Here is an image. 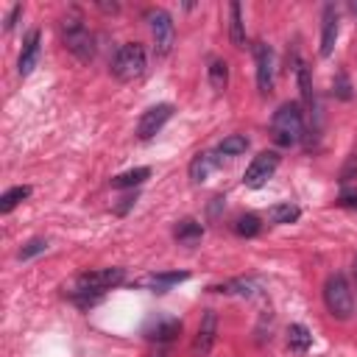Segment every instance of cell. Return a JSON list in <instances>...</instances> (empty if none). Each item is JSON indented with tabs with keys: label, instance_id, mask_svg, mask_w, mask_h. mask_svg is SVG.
Segmentation results:
<instances>
[{
	"label": "cell",
	"instance_id": "cell-1",
	"mask_svg": "<svg viewBox=\"0 0 357 357\" xmlns=\"http://www.w3.org/2000/svg\"><path fill=\"white\" fill-rule=\"evenodd\" d=\"M271 134H273L276 145H282V148H290V145H296L304 137V112H301V106L296 100L282 103L273 112V117H271Z\"/></svg>",
	"mask_w": 357,
	"mask_h": 357
},
{
	"label": "cell",
	"instance_id": "cell-2",
	"mask_svg": "<svg viewBox=\"0 0 357 357\" xmlns=\"http://www.w3.org/2000/svg\"><path fill=\"white\" fill-rule=\"evenodd\" d=\"M61 39H64V47H67L75 59L89 61V59L95 56V39H92V33L86 31L84 20H81L75 11L61 20Z\"/></svg>",
	"mask_w": 357,
	"mask_h": 357
},
{
	"label": "cell",
	"instance_id": "cell-3",
	"mask_svg": "<svg viewBox=\"0 0 357 357\" xmlns=\"http://www.w3.org/2000/svg\"><path fill=\"white\" fill-rule=\"evenodd\" d=\"M324 304H326V310H329L332 318H337V321H349L351 318V312H354V296H351V287L343 279V273L326 276V282H324Z\"/></svg>",
	"mask_w": 357,
	"mask_h": 357
},
{
	"label": "cell",
	"instance_id": "cell-4",
	"mask_svg": "<svg viewBox=\"0 0 357 357\" xmlns=\"http://www.w3.org/2000/svg\"><path fill=\"white\" fill-rule=\"evenodd\" d=\"M145 73V47L137 45V42H128L123 45L117 53H114V61H112V75L117 81H134Z\"/></svg>",
	"mask_w": 357,
	"mask_h": 357
},
{
	"label": "cell",
	"instance_id": "cell-5",
	"mask_svg": "<svg viewBox=\"0 0 357 357\" xmlns=\"http://www.w3.org/2000/svg\"><path fill=\"white\" fill-rule=\"evenodd\" d=\"M126 279L123 268H98V271H86L75 279V290L73 293H92V296H103L106 290H112L114 284H120Z\"/></svg>",
	"mask_w": 357,
	"mask_h": 357
},
{
	"label": "cell",
	"instance_id": "cell-6",
	"mask_svg": "<svg viewBox=\"0 0 357 357\" xmlns=\"http://www.w3.org/2000/svg\"><path fill=\"white\" fill-rule=\"evenodd\" d=\"M145 20L151 25V36H153V53L156 56H167L173 42H176V28H173V20L167 11L162 8H148L145 11Z\"/></svg>",
	"mask_w": 357,
	"mask_h": 357
},
{
	"label": "cell",
	"instance_id": "cell-7",
	"mask_svg": "<svg viewBox=\"0 0 357 357\" xmlns=\"http://www.w3.org/2000/svg\"><path fill=\"white\" fill-rule=\"evenodd\" d=\"M279 167V153L276 151H262L259 156H254V162L245 167L243 173V184L248 190H259L262 184H268V178L276 173Z\"/></svg>",
	"mask_w": 357,
	"mask_h": 357
},
{
	"label": "cell",
	"instance_id": "cell-8",
	"mask_svg": "<svg viewBox=\"0 0 357 357\" xmlns=\"http://www.w3.org/2000/svg\"><path fill=\"white\" fill-rule=\"evenodd\" d=\"M254 61H257V86L259 95H271L273 92V50L265 42L254 45Z\"/></svg>",
	"mask_w": 357,
	"mask_h": 357
},
{
	"label": "cell",
	"instance_id": "cell-9",
	"mask_svg": "<svg viewBox=\"0 0 357 357\" xmlns=\"http://www.w3.org/2000/svg\"><path fill=\"white\" fill-rule=\"evenodd\" d=\"M173 117V106L170 103H156L148 112H142L139 123H137V137L139 139H151L156 131H162V126Z\"/></svg>",
	"mask_w": 357,
	"mask_h": 357
},
{
	"label": "cell",
	"instance_id": "cell-10",
	"mask_svg": "<svg viewBox=\"0 0 357 357\" xmlns=\"http://www.w3.org/2000/svg\"><path fill=\"white\" fill-rule=\"evenodd\" d=\"M337 8L329 3L324 6V14H321V56H329L335 50V42H337Z\"/></svg>",
	"mask_w": 357,
	"mask_h": 357
},
{
	"label": "cell",
	"instance_id": "cell-11",
	"mask_svg": "<svg viewBox=\"0 0 357 357\" xmlns=\"http://www.w3.org/2000/svg\"><path fill=\"white\" fill-rule=\"evenodd\" d=\"M39 42H42V33L39 31H31L28 39H25V45H22V53H20V61H17V70H20L22 78H28L33 73L36 61H39V50H42Z\"/></svg>",
	"mask_w": 357,
	"mask_h": 357
},
{
	"label": "cell",
	"instance_id": "cell-12",
	"mask_svg": "<svg viewBox=\"0 0 357 357\" xmlns=\"http://www.w3.org/2000/svg\"><path fill=\"white\" fill-rule=\"evenodd\" d=\"M215 337H218V315H215V310H206L204 318H201V326H198L195 351H198V354H206V351L212 349Z\"/></svg>",
	"mask_w": 357,
	"mask_h": 357
},
{
	"label": "cell",
	"instance_id": "cell-13",
	"mask_svg": "<svg viewBox=\"0 0 357 357\" xmlns=\"http://www.w3.org/2000/svg\"><path fill=\"white\" fill-rule=\"evenodd\" d=\"M178 332H181V321H178V318H159V321H153V324L145 329V337H148V340H156V343H167V340H173Z\"/></svg>",
	"mask_w": 357,
	"mask_h": 357
},
{
	"label": "cell",
	"instance_id": "cell-14",
	"mask_svg": "<svg viewBox=\"0 0 357 357\" xmlns=\"http://www.w3.org/2000/svg\"><path fill=\"white\" fill-rule=\"evenodd\" d=\"M218 165H223L220 156H215V153H198V156L190 162V178H192L195 184H201V181L209 178V173H212Z\"/></svg>",
	"mask_w": 357,
	"mask_h": 357
},
{
	"label": "cell",
	"instance_id": "cell-15",
	"mask_svg": "<svg viewBox=\"0 0 357 357\" xmlns=\"http://www.w3.org/2000/svg\"><path fill=\"white\" fill-rule=\"evenodd\" d=\"M187 279H190L187 271H167V273H151V276L145 279V284H148L153 293H167L173 284L187 282Z\"/></svg>",
	"mask_w": 357,
	"mask_h": 357
},
{
	"label": "cell",
	"instance_id": "cell-16",
	"mask_svg": "<svg viewBox=\"0 0 357 357\" xmlns=\"http://www.w3.org/2000/svg\"><path fill=\"white\" fill-rule=\"evenodd\" d=\"M229 39L234 47H245V25L240 3H229Z\"/></svg>",
	"mask_w": 357,
	"mask_h": 357
},
{
	"label": "cell",
	"instance_id": "cell-17",
	"mask_svg": "<svg viewBox=\"0 0 357 357\" xmlns=\"http://www.w3.org/2000/svg\"><path fill=\"white\" fill-rule=\"evenodd\" d=\"M173 237H176L178 243H184V245H192V243H198V240L204 237V226H201L198 220H192V218L178 220V223L173 226Z\"/></svg>",
	"mask_w": 357,
	"mask_h": 357
},
{
	"label": "cell",
	"instance_id": "cell-18",
	"mask_svg": "<svg viewBox=\"0 0 357 357\" xmlns=\"http://www.w3.org/2000/svg\"><path fill=\"white\" fill-rule=\"evenodd\" d=\"M310 346H312L310 329L304 324H290V329H287V349L296 351V354H304Z\"/></svg>",
	"mask_w": 357,
	"mask_h": 357
},
{
	"label": "cell",
	"instance_id": "cell-19",
	"mask_svg": "<svg viewBox=\"0 0 357 357\" xmlns=\"http://www.w3.org/2000/svg\"><path fill=\"white\" fill-rule=\"evenodd\" d=\"M151 176V167H134V170H126L120 176L112 178V187L114 190H128V187H139L145 178Z\"/></svg>",
	"mask_w": 357,
	"mask_h": 357
},
{
	"label": "cell",
	"instance_id": "cell-20",
	"mask_svg": "<svg viewBox=\"0 0 357 357\" xmlns=\"http://www.w3.org/2000/svg\"><path fill=\"white\" fill-rule=\"evenodd\" d=\"M212 293H234V296H245V298H251V296H257V284L251 282V279H231V282H226V284H218V287H209Z\"/></svg>",
	"mask_w": 357,
	"mask_h": 357
},
{
	"label": "cell",
	"instance_id": "cell-21",
	"mask_svg": "<svg viewBox=\"0 0 357 357\" xmlns=\"http://www.w3.org/2000/svg\"><path fill=\"white\" fill-rule=\"evenodd\" d=\"M206 75H209L212 89H215V92H223V89H226V84H229V64H226L223 59H212V61H209Z\"/></svg>",
	"mask_w": 357,
	"mask_h": 357
},
{
	"label": "cell",
	"instance_id": "cell-22",
	"mask_svg": "<svg viewBox=\"0 0 357 357\" xmlns=\"http://www.w3.org/2000/svg\"><path fill=\"white\" fill-rule=\"evenodd\" d=\"M296 81H298L304 106L312 112V106H315V95H312V75H310V67H307V64H298V67H296Z\"/></svg>",
	"mask_w": 357,
	"mask_h": 357
},
{
	"label": "cell",
	"instance_id": "cell-23",
	"mask_svg": "<svg viewBox=\"0 0 357 357\" xmlns=\"http://www.w3.org/2000/svg\"><path fill=\"white\" fill-rule=\"evenodd\" d=\"M298 215H301V209L296 206V204H273L271 209H268V220L271 223H293V220H298Z\"/></svg>",
	"mask_w": 357,
	"mask_h": 357
},
{
	"label": "cell",
	"instance_id": "cell-24",
	"mask_svg": "<svg viewBox=\"0 0 357 357\" xmlns=\"http://www.w3.org/2000/svg\"><path fill=\"white\" fill-rule=\"evenodd\" d=\"M28 195H31V187H28V184H20V187L6 190V192L0 195V212H3V215H8V212H11L17 204H22Z\"/></svg>",
	"mask_w": 357,
	"mask_h": 357
},
{
	"label": "cell",
	"instance_id": "cell-25",
	"mask_svg": "<svg viewBox=\"0 0 357 357\" xmlns=\"http://www.w3.org/2000/svg\"><path fill=\"white\" fill-rule=\"evenodd\" d=\"M245 148H248V139L243 134H231V137H226L218 145V153H223V156H240V153H245Z\"/></svg>",
	"mask_w": 357,
	"mask_h": 357
},
{
	"label": "cell",
	"instance_id": "cell-26",
	"mask_svg": "<svg viewBox=\"0 0 357 357\" xmlns=\"http://www.w3.org/2000/svg\"><path fill=\"white\" fill-rule=\"evenodd\" d=\"M259 229H262V223H259L257 215H240L234 220V231L240 237H254V234H259Z\"/></svg>",
	"mask_w": 357,
	"mask_h": 357
},
{
	"label": "cell",
	"instance_id": "cell-27",
	"mask_svg": "<svg viewBox=\"0 0 357 357\" xmlns=\"http://www.w3.org/2000/svg\"><path fill=\"white\" fill-rule=\"evenodd\" d=\"M45 251H47V240H45V237H33V240H28V243L17 251V259L28 262V259H33V257H39V254H45Z\"/></svg>",
	"mask_w": 357,
	"mask_h": 357
},
{
	"label": "cell",
	"instance_id": "cell-28",
	"mask_svg": "<svg viewBox=\"0 0 357 357\" xmlns=\"http://www.w3.org/2000/svg\"><path fill=\"white\" fill-rule=\"evenodd\" d=\"M335 98H340V100H351V81H349V75L340 70L337 75H335Z\"/></svg>",
	"mask_w": 357,
	"mask_h": 357
},
{
	"label": "cell",
	"instance_id": "cell-29",
	"mask_svg": "<svg viewBox=\"0 0 357 357\" xmlns=\"http://www.w3.org/2000/svg\"><path fill=\"white\" fill-rule=\"evenodd\" d=\"M354 178H357V153H349V159H346V165L340 170V184H349Z\"/></svg>",
	"mask_w": 357,
	"mask_h": 357
},
{
	"label": "cell",
	"instance_id": "cell-30",
	"mask_svg": "<svg viewBox=\"0 0 357 357\" xmlns=\"http://www.w3.org/2000/svg\"><path fill=\"white\" fill-rule=\"evenodd\" d=\"M20 14H22V6L17 3V6H14L11 11H8V17H6V31H11V28L17 25V17H20Z\"/></svg>",
	"mask_w": 357,
	"mask_h": 357
},
{
	"label": "cell",
	"instance_id": "cell-31",
	"mask_svg": "<svg viewBox=\"0 0 357 357\" xmlns=\"http://www.w3.org/2000/svg\"><path fill=\"white\" fill-rule=\"evenodd\" d=\"M134 201H137V195H128V198H123V206H117V215H126V212L134 206Z\"/></svg>",
	"mask_w": 357,
	"mask_h": 357
},
{
	"label": "cell",
	"instance_id": "cell-32",
	"mask_svg": "<svg viewBox=\"0 0 357 357\" xmlns=\"http://www.w3.org/2000/svg\"><path fill=\"white\" fill-rule=\"evenodd\" d=\"M337 204H340V206H349V209H357V195H340Z\"/></svg>",
	"mask_w": 357,
	"mask_h": 357
},
{
	"label": "cell",
	"instance_id": "cell-33",
	"mask_svg": "<svg viewBox=\"0 0 357 357\" xmlns=\"http://www.w3.org/2000/svg\"><path fill=\"white\" fill-rule=\"evenodd\" d=\"M98 6H100V8H103V11H106V14H114V11H117V8H120V6H117V3H98Z\"/></svg>",
	"mask_w": 357,
	"mask_h": 357
},
{
	"label": "cell",
	"instance_id": "cell-34",
	"mask_svg": "<svg viewBox=\"0 0 357 357\" xmlns=\"http://www.w3.org/2000/svg\"><path fill=\"white\" fill-rule=\"evenodd\" d=\"M351 271H354V279H357V257H354V265H351Z\"/></svg>",
	"mask_w": 357,
	"mask_h": 357
},
{
	"label": "cell",
	"instance_id": "cell-35",
	"mask_svg": "<svg viewBox=\"0 0 357 357\" xmlns=\"http://www.w3.org/2000/svg\"><path fill=\"white\" fill-rule=\"evenodd\" d=\"M153 357H167V354H165V351H156V354H153Z\"/></svg>",
	"mask_w": 357,
	"mask_h": 357
},
{
	"label": "cell",
	"instance_id": "cell-36",
	"mask_svg": "<svg viewBox=\"0 0 357 357\" xmlns=\"http://www.w3.org/2000/svg\"><path fill=\"white\" fill-rule=\"evenodd\" d=\"M351 11H354V14H357V3H351Z\"/></svg>",
	"mask_w": 357,
	"mask_h": 357
}]
</instances>
